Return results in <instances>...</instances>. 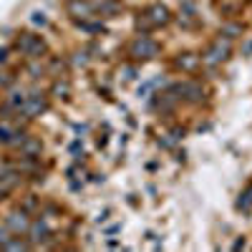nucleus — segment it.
Masks as SVG:
<instances>
[{
	"mask_svg": "<svg viewBox=\"0 0 252 252\" xmlns=\"http://www.w3.org/2000/svg\"><path fill=\"white\" fill-rule=\"evenodd\" d=\"M15 46H18L20 53H26L31 58H40V56L46 53V40L40 38V35H35V33H20Z\"/></svg>",
	"mask_w": 252,
	"mask_h": 252,
	"instance_id": "nucleus-1",
	"label": "nucleus"
},
{
	"mask_svg": "<svg viewBox=\"0 0 252 252\" xmlns=\"http://www.w3.org/2000/svg\"><path fill=\"white\" fill-rule=\"evenodd\" d=\"M131 56L139 58V61H146V58H154L157 56V43L154 40H149L146 35L136 38L134 40V46H131Z\"/></svg>",
	"mask_w": 252,
	"mask_h": 252,
	"instance_id": "nucleus-2",
	"label": "nucleus"
},
{
	"mask_svg": "<svg viewBox=\"0 0 252 252\" xmlns=\"http://www.w3.org/2000/svg\"><path fill=\"white\" fill-rule=\"evenodd\" d=\"M48 109V103H46V98H43V94H31V96H26V103H23V111H26V116L28 119H35V116H40Z\"/></svg>",
	"mask_w": 252,
	"mask_h": 252,
	"instance_id": "nucleus-3",
	"label": "nucleus"
},
{
	"mask_svg": "<svg viewBox=\"0 0 252 252\" xmlns=\"http://www.w3.org/2000/svg\"><path fill=\"white\" fill-rule=\"evenodd\" d=\"M68 15H73L76 20H89L94 15V5L89 0H71L68 3Z\"/></svg>",
	"mask_w": 252,
	"mask_h": 252,
	"instance_id": "nucleus-4",
	"label": "nucleus"
},
{
	"mask_svg": "<svg viewBox=\"0 0 252 252\" xmlns=\"http://www.w3.org/2000/svg\"><path fill=\"white\" fill-rule=\"evenodd\" d=\"M227 56H229V43H227V40H222V38H217L215 43L209 46V51H207V63H220Z\"/></svg>",
	"mask_w": 252,
	"mask_h": 252,
	"instance_id": "nucleus-5",
	"label": "nucleus"
},
{
	"mask_svg": "<svg viewBox=\"0 0 252 252\" xmlns=\"http://www.w3.org/2000/svg\"><path fill=\"white\" fill-rule=\"evenodd\" d=\"M8 229L10 232H15V235H20V232H28L31 229V222H28V217H26V212H13V215H8Z\"/></svg>",
	"mask_w": 252,
	"mask_h": 252,
	"instance_id": "nucleus-6",
	"label": "nucleus"
},
{
	"mask_svg": "<svg viewBox=\"0 0 252 252\" xmlns=\"http://www.w3.org/2000/svg\"><path fill=\"white\" fill-rule=\"evenodd\" d=\"M40 152H43V144H40V139L28 136V139L20 141V154H23L26 159H35V157H40Z\"/></svg>",
	"mask_w": 252,
	"mask_h": 252,
	"instance_id": "nucleus-7",
	"label": "nucleus"
},
{
	"mask_svg": "<svg viewBox=\"0 0 252 252\" xmlns=\"http://www.w3.org/2000/svg\"><path fill=\"white\" fill-rule=\"evenodd\" d=\"M149 20H152V26H164L169 20V10L164 5H154V8H149Z\"/></svg>",
	"mask_w": 252,
	"mask_h": 252,
	"instance_id": "nucleus-8",
	"label": "nucleus"
},
{
	"mask_svg": "<svg viewBox=\"0 0 252 252\" xmlns=\"http://www.w3.org/2000/svg\"><path fill=\"white\" fill-rule=\"evenodd\" d=\"M177 91L184 94V98H189V101H199L202 98V86H197V83H182Z\"/></svg>",
	"mask_w": 252,
	"mask_h": 252,
	"instance_id": "nucleus-9",
	"label": "nucleus"
},
{
	"mask_svg": "<svg viewBox=\"0 0 252 252\" xmlns=\"http://www.w3.org/2000/svg\"><path fill=\"white\" fill-rule=\"evenodd\" d=\"M177 66H179L182 71H194V68L199 66V56H194V53H184L182 58H177Z\"/></svg>",
	"mask_w": 252,
	"mask_h": 252,
	"instance_id": "nucleus-10",
	"label": "nucleus"
},
{
	"mask_svg": "<svg viewBox=\"0 0 252 252\" xmlns=\"http://www.w3.org/2000/svg\"><path fill=\"white\" fill-rule=\"evenodd\" d=\"M48 227H46V222H35L33 224V240L35 242H43V240H48Z\"/></svg>",
	"mask_w": 252,
	"mask_h": 252,
	"instance_id": "nucleus-11",
	"label": "nucleus"
},
{
	"mask_svg": "<svg viewBox=\"0 0 252 252\" xmlns=\"http://www.w3.org/2000/svg\"><path fill=\"white\" fill-rule=\"evenodd\" d=\"M53 96H58V98H68V96H71L68 81H56V83H53Z\"/></svg>",
	"mask_w": 252,
	"mask_h": 252,
	"instance_id": "nucleus-12",
	"label": "nucleus"
},
{
	"mask_svg": "<svg viewBox=\"0 0 252 252\" xmlns=\"http://www.w3.org/2000/svg\"><path fill=\"white\" fill-rule=\"evenodd\" d=\"M3 247H5V250H26L28 245H26L23 240H8V242H5Z\"/></svg>",
	"mask_w": 252,
	"mask_h": 252,
	"instance_id": "nucleus-13",
	"label": "nucleus"
},
{
	"mask_svg": "<svg viewBox=\"0 0 252 252\" xmlns=\"http://www.w3.org/2000/svg\"><path fill=\"white\" fill-rule=\"evenodd\" d=\"M250 204H252V187L245 192V202H240V207H245V209H250Z\"/></svg>",
	"mask_w": 252,
	"mask_h": 252,
	"instance_id": "nucleus-14",
	"label": "nucleus"
},
{
	"mask_svg": "<svg viewBox=\"0 0 252 252\" xmlns=\"http://www.w3.org/2000/svg\"><path fill=\"white\" fill-rule=\"evenodd\" d=\"M33 23H40V26H46V15H43V13H33Z\"/></svg>",
	"mask_w": 252,
	"mask_h": 252,
	"instance_id": "nucleus-15",
	"label": "nucleus"
},
{
	"mask_svg": "<svg viewBox=\"0 0 252 252\" xmlns=\"http://www.w3.org/2000/svg\"><path fill=\"white\" fill-rule=\"evenodd\" d=\"M28 71H31V76H33V78H38L40 73H43V68H38L35 63H33V66H28Z\"/></svg>",
	"mask_w": 252,
	"mask_h": 252,
	"instance_id": "nucleus-16",
	"label": "nucleus"
},
{
	"mask_svg": "<svg viewBox=\"0 0 252 252\" xmlns=\"http://www.w3.org/2000/svg\"><path fill=\"white\" fill-rule=\"evenodd\" d=\"M76 63H78V66H86V53H78L76 56Z\"/></svg>",
	"mask_w": 252,
	"mask_h": 252,
	"instance_id": "nucleus-17",
	"label": "nucleus"
},
{
	"mask_svg": "<svg viewBox=\"0 0 252 252\" xmlns=\"http://www.w3.org/2000/svg\"><path fill=\"white\" fill-rule=\"evenodd\" d=\"M224 33H232L235 35V33H240V28L237 26H224Z\"/></svg>",
	"mask_w": 252,
	"mask_h": 252,
	"instance_id": "nucleus-18",
	"label": "nucleus"
},
{
	"mask_svg": "<svg viewBox=\"0 0 252 252\" xmlns=\"http://www.w3.org/2000/svg\"><path fill=\"white\" fill-rule=\"evenodd\" d=\"M5 194H8V189H5L3 184H0V199H5Z\"/></svg>",
	"mask_w": 252,
	"mask_h": 252,
	"instance_id": "nucleus-19",
	"label": "nucleus"
},
{
	"mask_svg": "<svg viewBox=\"0 0 252 252\" xmlns=\"http://www.w3.org/2000/svg\"><path fill=\"white\" fill-rule=\"evenodd\" d=\"M5 58H8V51H5V48H0V61H5Z\"/></svg>",
	"mask_w": 252,
	"mask_h": 252,
	"instance_id": "nucleus-20",
	"label": "nucleus"
}]
</instances>
